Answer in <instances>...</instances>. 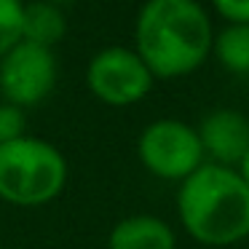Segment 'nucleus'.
Returning <instances> with one entry per match:
<instances>
[{
    "instance_id": "obj_1",
    "label": "nucleus",
    "mask_w": 249,
    "mask_h": 249,
    "mask_svg": "<svg viewBox=\"0 0 249 249\" xmlns=\"http://www.w3.org/2000/svg\"><path fill=\"white\" fill-rule=\"evenodd\" d=\"M214 27L198 0H147L137 14L134 51L153 78L196 72L212 54Z\"/></svg>"
},
{
    "instance_id": "obj_2",
    "label": "nucleus",
    "mask_w": 249,
    "mask_h": 249,
    "mask_svg": "<svg viewBox=\"0 0 249 249\" xmlns=\"http://www.w3.org/2000/svg\"><path fill=\"white\" fill-rule=\"evenodd\" d=\"M177 214L204 247H231L249 236V185L231 166L206 161L177 190Z\"/></svg>"
},
{
    "instance_id": "obj_3",
    "label": "nucleus",
    "mask_w": 249,
    "mask_h": 249,
    "mask_svg": "<svg viewBox=\"0 0 249 249\" xmlns=\"http://www.w3.org/2000/svg\"><path fill=\"white\" fill-rule=\"evenodd\" d=\"M67 161L38 137L0 145V198L11 206H43L65 190Z\"/></svg>"
},
{
    "instance_id": "obj_4",
    "label": "nucleus",
    "mask_w": 249,
    "mask_h": 249,
    "mask_svg": "<svg viewBox=\"0 0 249 249\" xmlns=\"http://www.w3.org/2000/svg\"><path fill=\"white\" fill-rule=\"evenodd\" d=\"M137 156L150 174L161 179H179V182L206 163L196 126L177 118H161L147 124L137 142Z\"/></svg>"
},
{
    "instance_id": "obj_5",
    "label": "nucleus",
    "mask_w": 249,
    "mask_h": 249,
    "mask_svg": "<svg viewBox=\"0 0 249 249\" xmlns=\"http://www.w3.org/2000/svg\"><path fill=\"white\" fill-rule=\"evenodd\" d=\"M153 72L134 49L107 46L97 51L86 67L89 91L110 107H129L145 99L153 89Z\"/></svg>"
},
{
    "instance_id": "obj_6",
    "label": "nucleus",
    "mask_w": 249,
    "mask_h": 249,
    "mask_svg": "<svg viewBox=\"0 0 249 249\" xmlns=\"http://www.w3.org/2000/svg\"><path fill=\"white\" fill-rule=\"evenodd\" d=\"M56 86V56L51 49L19 40L0 59V91L8 105L33 107Z\"/></svg>"
},
{
    "instance_id": "obj_7",
    "label": "nucleus",
    "mask_w": 249,
    "mask_h": 249,
    "mask_svg": "<svg viewBox=\"0 0 249 249\" xmlns=\"http://www.w3.org/2000/svg\"><path fill=\"white\" fill-rule=\"evenodd\" d=\"M198 140L209 163L236 169L249 150V118L241 110L217 107L206 113L198 124Z\"/></svg>"
},
{
    "instance_id": "obj_8",
    "label": "nucleus",
    "mask_w": 249,
    "mask_h": 249,
    "mask_svg": "<svg viewBox=\"0 0 249 249\" xmlns=\"http://www.w3.org/2000/svg\"><path fill=\"white\" fill-rule=\"evenodd\" d=\"M107 249H177V238L169 222L156 214H131L115 222Z\"/></svg>"
},
{
    "instance_id": "obj_9",
    "label": "nucleus",
    "mask_w": 249,
    "mask_h": 249,
    "mask_svg": "<svg viewBox=\"0 0 249 249\" xmlns=\"http://www.w3.org/2000/svg\"><path fill=\"white\" fill-rule=\"evenodd\" d=\"M67 33V17L62 8H56L54 3H30L24 6V24H22V40L35 46L51 49L54 43H59Z\"/></svg>"
},
{
    "instance_id": "obj_10",
    "label": "nucleus",
    "mask_w": 249,
    "mask_h": 249,
    "mask_svg": "<svg viewBox=\"0 0 249 249\" xmlns=\"http://www.w3.org/2000/svg\"><path fill=\"white\" fill-rule=\"evenodd\" d=\"M212 54L225 70L249 75V24H225L214 33Z\"/></svg>"
},
{
    "instance_id": "obj_11",
    "label": "nucleus",
    "mask_w": 249,
    "mask_h": 249,
    "mask_svg": "<svg viewBox=\"0 0 249 249\" xmlns=\"http://www.w3.org/2000/svg\"><path fill=\"white\" fill-rule=\"evenodd\" d=\"M24 3L22 0H0V59L22 40Z\"/></svg>"
},
{
    "instance_id": "obj_12",
    "label": "nucleus",
    "mask_w": 249,
    "mask_h": 249,
    "mask_svg": "<svg viewBox=\"0 0 249 249\" xmlns=\"http://www.w3.org/2000/svg\"><path fill=\"white\" fill-rule=\"evenodd\" d=\"M24 137V113L17 105H0V145Z\"/></svg>"
},
{
    "instance_id": "obj_13",
    "label": "nucleus",
    "mask_w": 249,
    "mask_h": 249,
    "mask_svg": "<svg viewBox=\"0 0 249 249\" xmlns=\"http://www.w3.org/2000/svg\"><path fill=\"white\" fill-rule=\"evenodd\" d=\"M212 8L225 24H249V0H212Z\"/></svg>"
},
{
    "instance_id": "obj_14",
    "label": "nucleus",
    "mask_w": 249,
    "mask_h": 249,
    "mask_svg": "<svg viewBox=\"0 0 249 249\" xmlns=\"http://www.w3.org/2000/svg\"><path fill=\"white\" fill-rule=\"evenodd\" d=\"M236 172H238V174H241V179H244V182H247V185H249V150H247V156H244V158H241V161H238V166H236Z\"/></svg>"
},
{
    "instance_id": "obj_15",
    "label": "nucleus",
    "mask_w": 249,
    "mask_h": 249,
    "mask_svg": "<svg viewBox=\"0 0 249 249\" xmlns=\"http://www.w3.org/2000/svg\"><path fill=\"white\" fill-rule=\"evenodd\" d=\"M49 3H54L56 8H62V6H70L72 0H49Z\"/></svg>"
},
{
    "instance_id": "obj_16",
    "label": "nucleus",
    "mask_w": 249,
    "mask_h": 249,
    "mask_svg": "<svg viewBox=\"0 0 249 249\" xmlns=\"http://www.w3.org/2000/svg\"><path fill=\"white\" fill-rule=\"evenodd\" d=\"M0 244H3V241H0Z\"/></svg>"
}]
</instances>
